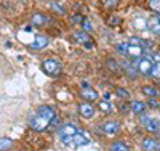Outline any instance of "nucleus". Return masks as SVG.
<instances>
[{"mask_svg": "<svg viewBox=\"0 0 160 151\" xmlns=\"http://www.w3.org/2000/svg\"><path fill=\"white\" fill-rule=\"evenodd\" d=\"M55 117H56L55 109H53L51 106H48V105H42L31 114L29 127L35 132H43L45 129H48L51 126V122H53Z\"/></svg>", "mask_w": 160, "mask_h": 151, "instance_id": "f257e3e1", "label": "nucleus"}, {"mask_svg": "<svg viewBox=\"0 0 160 151\" xmlns=\"http://www.w3.org/2000/svg\"><path fill=\"white\" fill-rule=\"evenodd\" d=\"M115 50L117 53L123 55V57H128V58H133L136 60L139 57H142V55L146 53V48L144 47H139V45H133V44H117L115 45Z\"/></svg>", "mask_w": 160, "mask_h": 151, "instance_id": "f03ea898", "label": "nucleus"}, {"mask_svg": "<svg viewBox=\"0 0 160 151\" xmlns=\"http://www.w3.org/2000/svg\"><path fill=\"white\" fill-rule=\"evenodd\" d=\"M131 66L135 67V71L142 74V76H149L151 74V69H152V66H154V57L152 55H142V57L136 58L135 61L131 63Z\"/></svg>", "mask_w": 160, "mask_h": 151, "instance_id": "7ed1b4c3", "label": "nucleus"}, {"mask_svg": "<svg viewBox=\"0 0 160 151\" xmlns=\"http://www.w3.org/2000/svg\"><path fill=\"white\" fill-rule=\"evenodd\" d=\"M77 132H78L77 124H74V122H66V124H62V126L58 129V137H59L61 143L64 145V143L68 142L71 137H74Z\"/></svg>", "mask_w": 160, "mask_h": 151, "instance_id": "20e7f679", "label": "nucleus"}, {"mask_svg": "<svg viewBox=\"0 0 160 151\" xmlns=\"http://www.w3.org/2000/svg\"><path fill=\"white\" fill-rule=\"evenodd\" d=\"M42 69H43V73H45L47 76L56 77V76L61 73V64H59V61L55 60V58H47V60H43V63H42Z\"/></svg>", "mask_w": 160, "mask_h": 151, "instance_id": "39448f33", "label": "nucleus"}, {"mask_svg": "<svg viewBox=\"0 0 160 151\" xmlns=\"http://www.w3.org/2000/svg\"><path fill=\"white\" fill-rule=\"evenodd\" d=\"M90 143V137L88 133H83L82 130H78L74 137H71V138L66 142L64 145L66 146H69V148H78V146H85Z\"/></svg>", "mask_w": 160, "mask_h": 151, "instance_id": "423d86ee", "label": "nucleus"}, {"mask_svg": "<svg viewBox=\"0 0 160 151\" xmlns=\"http://www.w3.org/2000/svg\"><path fill=\"white\" fill-rule=\"evenodd\" d=\"M72 39L75 40L77 44H82L83 47H87L88 50H91L93 47H95V44H93V40H91V37H90L88 32H85V31H75V32L72 34Z\"/></svg>", "mask_w": 160, "mask_h": 151, "instance_id": "0eeeda50", "label": "nucleus"}, {"mask_svg": "<svg viewBox=\"0 0 160 151\" xmlns=\"http://www.w3.org/2000/svg\"><path fill=\"white\" fill-rule=\"evenodd\" d=\"M99 130L106 135H115L120 130V122L118 121H106L104 124L99 126Z\"/></svg>", "mask_w": 160, "mask_h": 151, "instance_id": "6e6552de", "label": "nucleus"}, {"mask_svg": "<svg viewBox=\"0 0 160 151\" xmlns=\"http://www.w3.org/2000/svg\"><path fill=\"white\" fill-rule=\"evenodd\" d=\"M50 42V39L45 35V34H35L34 35V42L29 45L32 50H43Z\"/></svg>", "mask_w": 160, "mask_h": 151, "instance_id": "1a4fd4ad", "label": "nucleus"}, {"mask_svg": "<svg viewBox=\"0 0 160 151\" xmlns=\"http://www.w3.org/2000/svg\"><path fill=\"white\" fill-rule=\"evenodd\" d=\"M80 97H82L87 103H91V101L98 100V92L95 89H91L90 85H83L80 89Z\"/></svg>", "mask_w": 160, "mask_h": 151, "instance_id": "9d476101", "label": "nucleus"}, {"mask_svg": "<svg viewBox=\"0 0 160 151\" xmlns=\"http://www.w3.org/2000/svg\"><path fill=\"white\" fill-rule=\"evenodd\" d=\"M142 124H144V129L151 132V133H155L160 130V121L155 119V117H146L142 119Z\"/></svg>", "mask_w": 160, "mask_h": 151, "instance_id": "9b49d317", "label": "nucleus"}, {"mask_svg": "<svg viewBox=\"0 0 160 151\" xmlns=\"http://www.w3.org/2000/svg\"><path fill=\"white\" fill-rule=\"evenodd\" d=\"M78 114L82 116L83 119H91L95 116V108L91 106V103H80L78 105Z\"/></svg>", "mask_w": 160, "mask_h": 151, "instance_id": "f8f14e48", "label": "nucleus"}, {"mask_svg": "<svg viewBox=\"0 0 160 151\" xmlns=\"http://www.w3.org/2000/svg\"><path fill=\"white\" fill-rule=\"evenodd\" d=\"M142 151H160V142H157L155 138H144L141 143Z\"/></svg>", "mask_w": 160, "mask_h": 151, "instance_id": "ddd939ff", "label": "nucleus"}, {"mask_svg": "<svg viewBox=\"0 0 160 151\" xmlns=\"http://www.w3.org/2000/svg\"><path fill=\"white\" fill-rule=\"evenodd\" d=\"M47 23H50V18L47 15H43V13H34V15L31 16V24L32 26L40 27V26H45Z\"/></svg>", "mask_w": 160, "mask_h": 151, "instance_id": "4468645a", "label": "nucleus"}, {"mask_svg": "<svg viewBox=\"0 0 160 151\" xmlns=\"http://www.w3.org/2000/svg\"><path fill=\"white\" fill-rule=\"evenodd\" d=\"M148 27H149V31H151L154 35H158V37H160V15L152 16V18L148 21Z\"/></svg>", "mask_w": 160, "mask_h": 151, "instance_id": "2eb2a0df", "label": "nucleus"}, {"mask_svg": "<svg viewBox=\"0 0 160 151\" xmlns=\"http://www.w3.org/2000/svg\"><path fill=\"white\" fill-rule=\"evenodd\" d=\"M47 5H48L50 10H53L55 13H58V15H66V13H68V11H66V8H64V5L59 3V2H56V0H48Z\"/></svg>", "mask_w": 160, "mask_h": 151, "instance_id": "dca6fc26", "label": "nucleus"}, {"mask_svg": "<svg viewBox=\"0 0 160 151\" xmlns=\"http://www.w3.org/2000/svg\"><path fill=\"white\" fill-rule=\"evenodd\" d=\"M130 108H131V113H135V114H144L146 113V103L138 101V100H133Z\"/></svg>", "mask_w": 160, "mask_h": 151, "instance_id": "f3484780", "label": "nucleus"}, {"mask_svg": "<svg viewBox=\"0 0 160 151\" xmlns=\"http://www.w3.org/2000/svg\"><path fill=\"white\" fill-rule=\"evenodd\" d=\"M149 76H152L155 79H160V55H155L154 57V66H152Z\"/></svg>", "mask_w": 160, "mask_h": 151, "instance_id": "a211bd4d", "label": "nucleus"}, {"mask_svg": "<svg viewBox=\"0 0 160 151\" xmlns=\"http://www.w3.org/2000/svg\"><path fill=\"white\" fill-rule=\"evenodd\" d=\"M98 108H99V111L102 114H111L112 113V105L109 103V100H101Z\"/></svg>", "mask_w": 160, "mask_h": 151, "instance_id": "6ab92c4d", "label": "nucleus"}, {"mask_svg": "<svg viewBox=\"0 0 160 151\" xmlns=\"http://www.w3.org/2000/svg\"><path fill=\"white\" fill-rule=\"evenodd\" d=\"M111 151H130V146L123 142H114L109 148Z\"/></svg>", "mask_w": 160, "mask_h": 151, "instance_id": "aec40b11", "label": "nucleus"}, {"mask_svg": "<svg viewBox=\"0 0 160 151\" xmlns=\"http://www.w3.org/2000/svg\"><path fill=\"white\" fill-rule=\"evenodd\" d=\"M11 145H13V140L8 138V137H2V138H0V151H7V149H10Z\"/></svg>", "mask_w": 160, "mask_h": 151, "instance_id": "412c9836", "label": "nucleus"}, {"mask_svg": "<svg viewBox=\"0 0 160 151\" xmlns=\"http://www.w3.org/2000/svg\"><path fill=\"white\" fill-rule=\"evenodd\" d=\"M142 93L144 95H148V97H158V90L157 89H154L152 85H144L142 87Z\"/></svg>", "mask_w": 160, "mask_h": 151, "instance_id": "4be33fe9", "label": "nucleus"}, {"mask_svg": "<svg viewBox=\"0 0 160 151\" xmlns=\"http://www.w3.org/2000/svg\"><path fill=\"white\" fill-rule=\"evenodd\" d=\"M102 5L106 10H114L118 7V0H102Z\"/></svg>", "mask_w": 160, "mask_h": 151, "instance_id": "5701e85b", "label": "nucleus"}, {"mask_svg": "<svg viewBox=\"0 0 160 151\" xmlns=\"http://www.w3.org/2000/svg\"><path fill=\"white\" fill-rule=\"evenodd\" d=\"M115 93L118 95L120 98H127V100L130 98V92H128L127 89H123V87H117V89H115Z\"/></svg>", "mask_w": 160, "mask_h": 151, "instance_id": "b1692460", "label": "nucleus"}, {"mask_svg": "<svg viewBox=\"0 0 160 151\" xmlns=\"http://www.w3.org/2000/svg\"><path fill=\"white\" fill-rule=\"evenodd\" d=\"M130 44H133V45H139V47H144V48H148V45H146V42H144V40H141L139 37H131V39H130Z\"/></svg>", "mask_w": 160, "mask_h": 151, "instance_id": "393cba45", "label": "nucleus"}, {"mask_svg": "<svg viewBox=\"0 0 160 151\" xmlns=\"http://www.w3.org/2000/svg\"><path fill=\"white\" fill-rule=\"evenodd\" d=\"M149 7L160 15V0H149Z\"/></svg>", "mask_w": 160, "mask_h": 151, "instance_id": "a878e982", "label": "nucleus"}, {"mask_svg": "<svg viewBox=\"0 0 160 151\" xmlns=\"http://www.w3.org/2000/svg\"><path fill=\"white\" fill-rule=\"evenodd\" d=\"M80 24H82V29H83L85 32H87V31L90 32V31L93 29V26H91V21H90V19H85V18H83Z\"/></svg>", "mask_w": 160, "mask_h": 151, "instance_id": "bb28decb", "label": "nucleus"}, {"mask_svg": "<svg viewBox=\"0 0 160 151\" xmlns=\"http://www.w3.org/2000/svg\"><path fill=\"white\" fill-rule=\"evenodd\" d=\"M82 19H83V18L80 16V15H74V16L71 18V21H72L74 24H78V23H82Z\"/></svg>", "mask_w": 160, "mask_h": 151, "instance_id": "cd10ccee", "label": "nucleus"}, {"mask_svg": "<svg viewBox=\"0 0 160 151\" xmlns=\"http://www.w3.org/2000/svg\"><path fill=\"white\" fill-rule=\"evenodd\" d=\"M149 106H152V108H157V106H158V103H157V101H154V100L151 98V100H149Z\"/></svg>", "mask_w": 160, "mask_h": 151, "instance_id": "c85d7f7f", "label": "nucleus"}]
</instances>
